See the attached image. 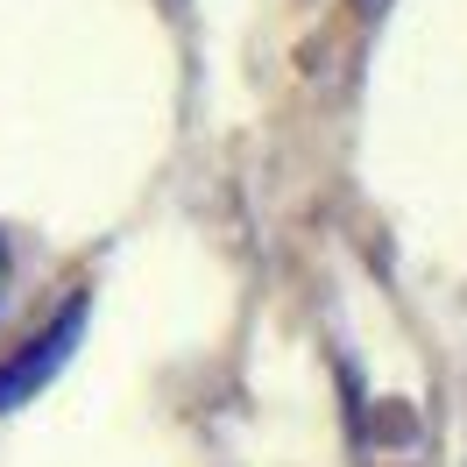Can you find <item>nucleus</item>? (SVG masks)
<instances>
[{
    "instance_id": "nucleus-2",
    "label": "nucleus",
    "mask_w": 467,
    "mask_h": 467,
    "mask_svg": "<svg viewBox=\"0 0 467 467\" xmlns=\"http://www.w3.org/2000/svg\"><path fill=\"white\" fill-rule=\"evenodd\" d=\"M0 305H7V241H0Z\"/></svg>"
},
{
    "instance_id": "nucleus-1",
    "label": "nucleus",
    "mask_w": 467,
    "mask_h": 467,
    "mask_svg": "<svg viewBox=\"0 0 467 467\" xmlns=\"http://www.w3.org/2000/svg\"><path fill=\"white\" fill-rule=\"evenodd\" d=\"M78 333H86V297H71L57 319L36 333L29 348L15 354V361H0V410H15V404H29L43 382L57 376L64 361H71V348H78Z\"/></svg>"
}]
</instances>
